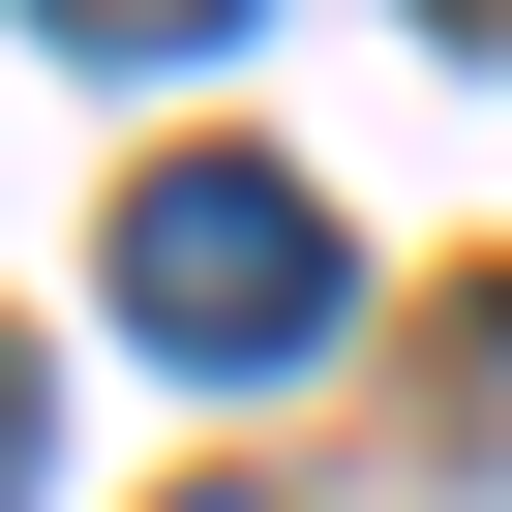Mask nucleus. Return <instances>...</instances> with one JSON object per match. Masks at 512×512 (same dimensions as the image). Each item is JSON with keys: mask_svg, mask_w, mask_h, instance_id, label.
<instances>
[{"mask_svg": "<svg viewBox=\"0 0 512 512\" xmlns=\"http://www.w3.org/2000/svg\"><path fill=\"white\" fill-rule=\"evenodd\" d=\"M31 452H61V362H31V332H0V512H31Z\"/></svg>", "mask_w": 512, "mask_h": 512, "instance_id": "nucleus-3", "label": "nucleus"}, {"mask_svg": "<svg viewBox=\"0 0 512 512\" xmlns=\"http://www.w3.org/2000/svg\"><path fill=\"white\" fill-rule=\"evenodd\" d=\"M31 31H61V61H211L241 0H31Z\"/></svg>", "mask_w": 512, "mask_h": 512, "instance_id": "nucleus-2", "label": "nucleus"}, {"mask_svg": "<svg viewBox=\"0 0 512 512\" xmlns=\"http://www.w3.org/2000/svg\"><path fill=\"white\" fill-rule=\"evenodd\" d=\"M332 302H362V241H332L272 151H151V181H121V332H151V362H302Z\"/></svg>", "mask_w": 512, "mask_h": 512, "instance_id": "nucleus-1", "label": "nucleus"}, {"mask_svg": "<svg viewBox=\"0 0 512 512\" xmlns=\"http://www.w3.org/2000/svg\"><path fill=\"white\" fill-rule=\"evenodd\" d=\"M181 512H272V482H181Z\"/></svg>", "mask_w": 512, "mask_h": 512, "instance_id": "nucleus-4", "label": "nucleus"}]
</instances>
